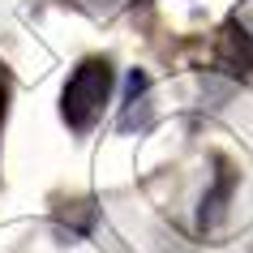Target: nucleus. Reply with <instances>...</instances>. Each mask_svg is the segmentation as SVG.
<instances>
[{"label":"nucleus","mask_w":253,"mask_h":253,"mask_svg":"<svg viewBox=\"0 0 253 253\" xmlns=\"http://www.w3.org/2000/svg\"><path fill=\"white\" fill-rule=\"evenodd\" d=\"M112 60L103 56H90V60H82L73 73H69L65 90H60V116L73 133H86L94 120L103 116V103L107 94H112Z\"/></svg>","instance_id":"f257e3e1"},{"label":"nucleus","mask_w":253,"mask_h":253,"mask_svg":"<svg viewBox=\"0 0 253 253\" xmlns=\"http://www.w3.org/2000/svg\"><path fill=\"white\" fill-rule=\"evenodd\" d=\"M219 65L227 73H253V35L240 22L223 26V35H219Z\"/></svg>","instance_id":"f03ea898"},{"label":"nucleus","mask_w":253,"mask_h":253,"mask_svg":"<svg viewBox=\"0 0 253 253\" xmlns=\"http://www.w3.org/2000/svg\"><path fill=\"white\" fill-rule=\"evenodd\" d=\"M232 185H236V172L227 168V163H219V176H214V189L202 198V227L214 223L219 214L227 211V198H232Z\"/></svg>","instance_id":"7ed1b4c3"},{"label":"nucleus","mask_w":253,"mask_h":253,"mask_svg":"<svg viewBox=\"0 0 253 253\" xmlns=\"http://www.w3.org/2000/svg\"><path fill=\"white\" fill-rule=\"evenodd\" d=\"M142 90H146V78H142V73H129V103H137V99H142ZM129 125H133V112H125L120 129H129Z\"/></svg>","instance_id":"20e7f679"},{"label":"nucleus","mask_w":253,"mask_h":253,"mask_svg":"<svg viewBox=\"0 0 253 253\" xmlns=\"http://www.w3.org/2000/svg\"><path fill=\"white\" fill-rule=\"evenodd\" d=\"M4 99H9V90H4V82H0V129H4Z\"/></svg>","instance_id":"39448f33"}]
</instances>
